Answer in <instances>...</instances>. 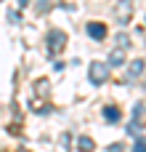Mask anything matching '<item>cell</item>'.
Masks as SVG:
<instances>
[{
  "instance_id": "6da1fadb",
  "label": "cell",
  "mask_w": 146,
  "mask_h": 152,
  "mask_svg": "<svg viewBox=\"0 0 146 152\" xmlns=\"http://www.w3.org/2000/svg\"><path fill=\"white\" fill-rule=\"evenodd\" d=\"M106 75H109V69H106V64H101V61H93V64H90V69H88V77H90V83H93V86L106 83Z\"/></svg>"
},
{
  "instance_id": "7a4b0ae2",
  "label": "cell",
  "mask_w": 146,
  "mask_h": 152,
  "mask_svg": "<svg viewBox=\"0 0 146 152\" xmlns=\"http://www.w3.org/2000/svg\"><path fill=\"white\" fill-rule=\"evenodd\" d=\"M64 43H66V35L61 29H51L48 32V53H59L64 48Z\"/></svg>"
},
{
  "instance_id": "3957f363",
  "label": "cell",
  "mask_w": 146,
  "mask_h": 152,
  "mask_svg": "<svg viewBox=\"0 0 146 152\" xmlns=\"http://www.w3.org/2000/svg\"><path fill=\"white\" fill-rule=\"evenodd\" d=\"M114 13H117V21H120V24H128L130 13H133V3H130V0H120L117 8H114Z\"/></svg>"
},
{
  "instance_id": "277c9868",
  "label": "cell",
  "mask_w": 146,
  "mask_h": 152,
  "mask_svg": "<svg viewBox=\"0 0 146 152\" xmlns=\"http://www.w3.org/2000/svg\"><path fill=\"white\" fill-rule=\"evenodd\" d=\"M88 35H90V37H96V40H101V37L106 35V27H104V24H98V21H93V24H88Z\"/></svg>"
},
{
  "instance_id": "5b68a950",
  "label": "cell",
  "mask_w": 146,
  "mask_h": 152,
  "mask_svg": "<svg viewBox=\"0 0 146 152\" xmlns=\"http://www.w3.org/2000/svg\"><path fill=\"white\" fill-rule=\"evenodd\" d=\"M141 72H144V59H136V61H130V69H128V80H136Z\"/></svg>"
},
{
  "instance_id": "8992f818",
  "label": "cell",
  "mask_w": 146,
  "mask_h": 152,
  "mask_svg": "<svg viewBox=\"0 0 146 152\" xmlns=\"http://www.w3.org/2000/svg\"><path fill=\"white\" fill-rule=\"evenodd\" d=\"M109 64H112V67H122V64H125V53H122V48H114V51L109 53Z\"/></svg>"
},
{
  "instance_id": "52a82bcc",
  "label": "cell",
  "mask_w": 146,
  "mask_h": 152,
  "mask_svg": "<svg viewBox=\"0 0 146 152\" xmlns=\"http://www.w3.org/2000/svg\"><path fill=\"white\" fill-rule=\"evenodd\" d=\"M77 150H80V152H93V139L80 136V139H77Z\"/></svg>"
},
{
  "instance_id": "ba28073f",
  "label": "cell",
  "mask_w": 146,
  "mask_h": 152,
  "mask_svg": "<svg viewBox=\"0 0 146 152\" xmlns=\"http://www.w3.org/2000/svg\"><path fill=\"white\" fill-rule=\"evenodd\" d=\"M104 118H106L109 123H117V120H120V110H117V107H106V110H104Z\"/></svg>"
},
{
  "instance_id": "9c48e42d",
  "label": "cell",
  "mask_w": 146,
  "mask_h": 152,
  "mask_svg": "<svg viewBox=\"0 0 146 152\" xmlns=\"http://www.w3.org/2000/svg\"><path fill=\"white\" fill-rule=\"evenodd\" d=\"M117 45H120V48H125V45H130V40H128V35H117Z\"/></svg>"
},
{
  "instance_id": "30bf717a",
  "label": "cell",
  "mask_w": 146,
  "mask_h": 152,
  "mask_svg": "<svg viewBox=\"0 0 146 152\" xmlns=\"http://www.w3.org/2000/svg\"><path fill=\"white\" fill-rule=\"evenodd\" d=\"M133 152H146V139H138L136 147H133Z\"/></svg>"
},
{
  "instance_id": "8fae6325",
  "label": "cell",
  "mask_w": 146,
  "mask_h": 152,
  "mask_svg": "<svg viewBox=\"0 0 146 152\" xmlns=\"http://www.w3.org/2000/svg\"><path fill=\"white\" fill-rule=\"evenodd\" d=\"M109 152H122V144H112V147H109Z\"/></svg>"
},
{
  "instance_id": "7c38bea8",
  "label": "cell",
  "mask_w": 146,
  "mask_h": 152,
  "mask_svg": "<svg viewBox=\"0 0 146 152\" xmlns=\"http://www.w3.org/2000/svg\"><path fill=\"white\" fill-rule=\"evenodd\" d=\"M144 91H146V83H144Z\"/></svg>"
}]
</instances>
